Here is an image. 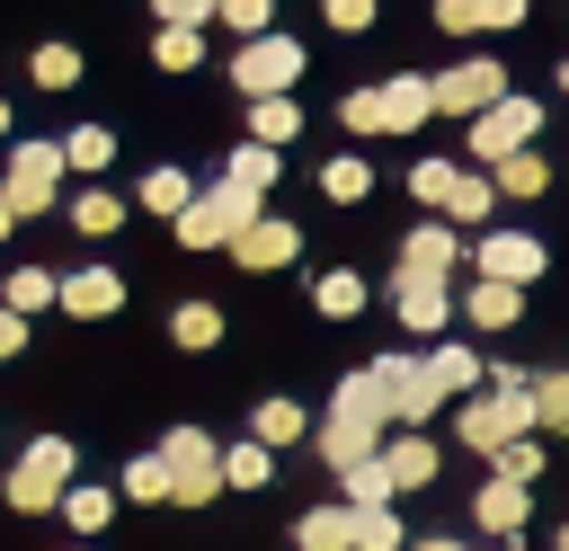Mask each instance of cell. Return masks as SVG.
Returning a JSON list of instances; mask_svg holds the SVG:
<instances>
[{"mask_svg": "<svg viewBox=\"0 0 569 551\" xmlns=\"http://www.w3.org/2000/svg\"><path fill=\"white\" fill-rule=\"evenodd\" d=\"M471 515H480V533H516L525 515H533V489H516V480H480V498H471Z\"/></svg>", "mask_w": 569, "mask_h": 551, "instance_id": "cell-21", "label": "cell"}, {"mask_svg": "<svg viewBox=\"0 0 569 551\" xmlns=\"http://www.w3.org/2000/svg\"><path fill=\"white\" fill-rule=\"evenodd\" d=\"M116 498H133V507H160V498H169V462H160V453H133V462L116 471Z\"/></svg>", "mask_w": 569, "mask_h": 551, "instance_id": "cell-35", "label": "cell"}, {"mask_svg": "<svg viewBox=\"0 0 569 551\" xmlns=\"http://www.w3.org/2000/svg\"><path fill=\"white\" fill-rule=\"evenodd\" d=\"M516 311H525L516 284H489V276H480V284L462 293V320H471V329H516Z\"/></svg>", "mask_w": 569, "mask_h": 551, "instance_id": "cell-27", "label": "cell"}, {"mask_svg": "<svg viewBox=\"0 0 569 551\" xmlns=\"http://www.w3.org/2000/svg\"><path fill=\"white\" fill-rule=\"evenodd\" d=\"M62 311L71 320H116L124 311V276L116 267H71L62 276Z\"/></svg>", "mask_w": 569, "mask_h": 551, "instance_id": "cell-14", "label": "cell"}, {"mask_svg": "<svg viewBox=\"0 0 569 551\" xmlns=\"http://www.w3.org/2000/svg\"><path fill=\"white\" fill-rule=\"evenodd\" d=\"M107 160H116V124H71V133H62V169L107 178Z\"/></svg>", "mask_w": 569, "mask_h": 551, "instance_id": "cell-29", "label": "cell"}, {"mask_svg": "<svg viewBox=\"0 0 569 551\" xmlns=\"http://www.w3.org/2000/svg\"><path fill=\"white\" fill-rule=\"evenodd\" d=\"M453 427H462V444L471 453H507V444H525L533 435V373L525 364H489V391H471L462 409H453Z\"/></svg>", "mask_w": 569, "mask_h": 551, "instance_id": "cell-1", "label": "cell"}, {"mask_svg": "<svg viewBox=\"0 0 569 551\" xmlns=\"http://www.w3.org/2000/svg\"><path fill=\"white\" fill-rule=\"evenodd\" d=\"M71 551H89V542H71Z\"/></svg>", "mask_w": 569, "mask_h": 551, "instance_id": "cell-56", "label": "cell"}, {"mask_svg": "<svg viewBox=\"0 0 569 551\" xmlns=\"http://www.w3.org/2000/svg\"><path fill=\"white\" fill-rule=\"evenodd\" d=\"M222 178H231V187H249V196H267V187L284 178V151H267V142H231Z\"/></svg>", "mask_w": 569, "mask_h": 551, "instance_id": "cell-26", "label": "cell"}, {"mask_svg": "<svg viewBox=\"0 0 569 551\" xmlns=\"http://www.w3.org/2000/svg\"><path fill=\"white\" fill-rule=\"evenodd\" d=\"M533 427L569 435V373H533Z\"/></svg>", "mask_w": 569, "mask_h": 551, "instance_id": "cell-39", "label": "cell"}, {"mask_svg": "<svg viewBox=\"0 0 569 551\" xmlns=\"http://www.w3.org/2000/svg\"><path fill=\"white\" fill-rule=\"evenodd\" d=\"M133 204H142V213H160V222H178V213L196 204V178L160 160V169H142V187H133Z\"/></svg>", "mask_w": 569, "mask_h": 551, "instance_id": "cell-22", "label": "cell"}, {"mask_svg": "<svg viewBox=\"0 0 569 551\" xmlns=\"http://www.w3.org/2000/svg\"><path fill=\"white\" fill-rule=\"evenodd\" d=\"M44 302H62V276H53V267H9V276H0V311L36 320Z\"/></svg>", "mask_w": 569, "mask_h": 551, "instance_id": "cell-23", "label": "cell"}, {"mask_svg": "<svg viewBox=\"0 0 569 551\" xmlns=\"http://www.w3.org/2000/svg\"><path fill=\"white\" fill-rule=\"evenodd\" d=\"M427 116H436V80H427V71L382 80V133H418Z\"/></svg>", "mask_w": 569, "mask_h": 551, "instance_id": "cell-17", "label": "cell"}, {"mask_svg": "<svg viewBox=\"0 0 569 551\" xmlns=\"http://www.w3.org/2000/svg\"><path fill=\"white\" fill-rule=\"evenodd\" d=\"M560 551H569V524H560Z\"/></svg>", "mask_w": 569, "mask_h": 551, "instance_id": "cell-55", "label": "cell"}, {"mask_svg": "<svg viewBox=\"0 0 569 551\" xmlns=\"http://www.w3.org/2000/svg\"><path fill=\"white\" fill-rule=\"evenodd\" d=\"M365 373H373V391H382V418H391L400 435H427V418L445 409L436 382H427V355H373Z\"/></svg>", "mask_w": 569, "mask_h": 551, "instance_id": "cell-5", "label": "cell"}, {"mask_svg": "<svg viewBox=\"0 0 569 551\" xmlns=\"http://www.w3.org/2000/svg\"><path fill=\"white\" fill-rule=\"evenodd\" d=\"M160 9V27H187V36H204V18H222V0H151Z\"/></svg>", "mask_w": 569, "mask_h": 551, "instance_id": "cell-46", "label": "cell"}, {"mask_svg": "<svg viewBox=\"0 0 569 551\" xmlns=\"http://www.w3.org/2000/svg\"><path fill=\"white\" fill-rule=\"evenodd\" d=\"M338 124L347 133H382V89H347L338 98Z\"/></svg>", "mask_w": 569, "mask_h": 551, "instance_id": "cell-44", "label": "cell"}, {"mask_svg": "<svg viewBox=\"0 0 569 551\" xmlns=\"http://www.w3.org/2000/svg\"><path fill=\"white\" fill-rule=\"evenodd\" d=\"M27 71H36V89H71L80 80V44H36Z\"/></svg>", "mask_w": 569, "mask_h": 551, "instance_id": "cell-40", "label": "cell"}, {"mask_svg": "<svg viewBox=\"0 0 569 551\" xmlns=\"http://www.w3.org/2000/svg\"><path fill=\"white\" fill-rule=\"evenodd\" d=\"M365 302H373V284H365L356 267H320V276H311V311H320V320H356Z\"/></svg>", "mask_w": 569, "mask_h": 551, "instance_id": "cell-19", "label": "cell"}, {"mask_svg": "<svg viewBox=\"0 0 569 551\" xmlns=\"http://www.w3.org/2000/svg\"><path fill=\"white\" fill-rule=\"evenodd\" d=\"M293 551H356V507H347V498L302 507V515H293Z\"/></svg>", "mask_w": 569, "mask_h": 551, "instance_id": "cell-18", "label": "cell"}, {"mask_svg": "<svg viewBox=\"0 0 569 551\" xmlns=\"http://www.w3.org/2000/svg\"><path fill=\"white\" fill-rule=\"evenodd\" d=\"M409 551H471V542H453V533H427V542H409Z\"/></svg>", "mask_w": 569, "mask_h": 551, "instance_id": "cell-51", "label": "cell"}, {"mask_svg": "<svg viewBox=\"0 0 569 551\" xmlns=\"http://www.w3.org/2000/svg\"><path fill=\"white\" fill-rule=\"evenodd\" d=\"M258 213H267V196H249V187L213 178V187H196V204L178 213V249H231Z\"/></svg>", "mask_w": 569, "mask_h": 551, "instance_id": "cell-4", "label": "cell"}, {"mask_svg": "<svg viewBox=\"0 0 569 551\" xmlns=\"http://www.w3.org/2000/svg\"><path fill=\"white\" fill-rule=\"evenodd\" d=\"M27 338H36V329H27V320H18V311H0V364H9V355H18V347H27Z\"/></svg>", "mask_w": 569, "mask_h": 551, "instance_id": "cell-50", "label": "cell"}, {"mask_svg": "<svg viewBox=\"0 0 569 551\" xmlns=\"http://www.w3.org/2000/svg\"><path fill=\"white\" fill-rule=\"evenodd\" d=\"M498 98H507V62H498V53H462L453 71H436V116H462V124H480Z\"/></svg>", "mask_w": 569, "mask_h": 551, "instance_id": "cell-9", "label": "cell"}, {"mask_svg": "<svg viewBox=\"0 0 569 551\" xmlns=\"http://www.w3.org/2000/svg\"><path fill=\"white\" fill-rule=\"evenodd\" d=\"M293 133H302V107H293V98H258V107H249V142H267V151H284Z\"/></svg>", "mask_w": 569, "mask_h": 551, "instance_id": "cell-31", "label": "cell"}, {"mask_svg": "<svg viewBox=\"0 0 569 551\" xmlns=\"http://www.w3.org/2000/svg\"><path fill=\"white\" fill-rule=\"evenodd\" d=\"M320 18H329L338 36H365V27H373V0H320Z\"/></svg>", "mask_w": 569, "mask_h": 551, "instance_id": "cell-47", "label": "cell"}, {"mask_svg": "<svg viewBox=\"0 0 569 551\" xmlns=\"http://www.w3.org/2000/svg\"><path fill=\"white\" fill-rule=\"evenodd\" d=\"M391 311H400V329H409V338H436V329L453 320V293H445V284H427V276H391Z\"/></svg>", "mask_w": 569, "mask_h": 551, "instance_id": "cell-15", "label": "cell"}, {"mask_svg": "<svg viewBox=\"0 0 569 551\" xmlns=\"http://www.w3.org/2000/svg\"><path fill=\"white\" fill-rule=\"evenodd\" d=\"M471 267H480L489 284H516V293H525V284H533V276L551 267V249H542L533 231H480V249H471Z\"/></svg>", "mask_w": 569, "mask_h": 551, "instance_id": "cell-11", "label": "cell"}, {"mask_svg": "<svg viewBox=\"0 0 569 551\" xmlns=\"http://www.w3.org/2000/svg\"><path fill=\"white\" fill-rule=\"evenodd\" d=\"M71 471H80L71 435H36V444L9 462V480H0L9 515H62V498H71Z\"/></svg>", "mask_w": 569, "mask_h": 551, "instance_id": "cell-3", "label": "cell"}, {"mask_svg": "<svg viewBox=\"0 0 569 551\" xmlns=\"http://www.w3.org/2000/svg\"><path fill=\"white\" fill-rule=\"evenodd\" d=\"M533 133H542V107L507 89V98H498V107H489V116L471 124V169L489 178L498 160H516V151H533Z\"/></svg>", "mask_w": 569, "mask_h": 551, "instance_id": "cell-10", "label": "cell"}, {"mask_svg": "<svg viewBox=\"0 0 569 551\" xmlns=\"http://www.w3.org/2000/svg\"><path fill=\"white\" fill-rule=\"evenodd\" d=\"M169 338H178L187 355H204V347H222V311H213V302H178V311H169Z\"/></svg>", "mask_w": 569, "mask_h": 551, "instance_id": "cell-33", "label": "cell"}, {"mask_svg": "<svg viewBox=\"0 0 569 551\" xmlns=\"http://www.w3.org/2000/svg\"><path fill=\"white\" fill-rule=\"evenodd\" d=\"M382 391H373V373H347L338 391H329V418L311 427V444H320V462L329 471H356V462H373L382 453Z\"/></svg>", "mask_w": 569, "mask_h": 551, "instance_id": "cell-2", "label": "cell"}, {"mask_svg": "<svg viewBox=\"0 0 569 551\" xmlns=\"http://www.w3.org/2000/svg\"><path fill=\"white\" fill-rule=\"evenodd\" d=\"M489 213H498V187H489L480 169H462V187H453V204H445V222H453V231H471V222H489Z\"/></svg>", "mask_w": 569, "mask_h": 551, "instance_id": "cell-37", "label": "cell"}, {"mask_svg": "<svg viewBox=\"0 0 569 551\" xmlns=\"http://www.w3.org/2000/svg\"><path fill=\"white\" fill-rule=\"evenodd\" d=\"M489 187H498V204H533V196L551 187V160H542V151H516V160L489 169Z\"/></svg>", "mask_w": 569, "mask_h": 551, "instance_id": "cell-24", "label": "cell"}, {"mask_svg": "<svg viewBox=\"0 0 569 551\" xmlns=\"http://www.w3.org/2000/svg\"><path fill=\"white\" fill-rule=\"evenodd\" d=\"M62 142H9V169H0V196H9V213L27 222V213H44V204H62Z\"/></svg>", "mask_w": 569, "mask_h": 551, "instance_id": "cell-7", "label": "cell"}, {"mask_svg": "<svg viewBox=\"0 0 569 551\" xmlns=\"http://www.w3.org/2000/svg\"><path fill=\"white\" fill-rule=\"evenodd\" d=\"M320 196H329V204H365V196H373V169H365L356 151H338V160H320Z\"/></svg>", "mask_w": 569, "mask_h": 551, "instance_id": "cell-32", "label": "cell"}, {"mask_svg": "<svg viewBox=\"0 0 569 551\" xmlns=\"http://www.w3.org/2000/svg\"><path fill=\"white\" fill-rule=\"evenodd\" d=\"M445 267H462V231L427 213V222L400 240V267H391V276H427V284H445Z\"/></svg>", "mask_w": 569, "mask_h": 551, "instance_id": "cell-13", "label": "cell"}, {"mask_svg": "<svg viewBox=\"0 0 569 551\" xmlns=\"http://www.w3.org/2000/svg\"><path fill=\"white\" fill-rule=\"evenodd\" d=\"M453 187H462V169H453V160H418V169H409V196H418V204H427L436 222H445V204H453Z\"/></svg>", "mask_w": 569, "mask_h": 551, "instance_id": "cell-36", "label": "cell"}, {"mask_svg": "<svg viewBox=\"0 0 569 551\" xmlns=\"http://www.w3.org/2000/svg\"><path fill=\"white\" fill-rule=\"evenodd\" d=\"M151 62H160V71H196V62H204V36H187V27H160V36H151Z\"/></svg>", "mask_w": 569, "mask_h": 551, "instance_id": "cell-41", "label": "cell"}, {"mask_svg": "<svg viewBox=\"0 0 569 551\" xmlns=\"http://www.w3.org/2000/svg\"><path fill=\"white\" fill-rule=\"evenodd\" d=\"M9 231H18V213H9V196H0V240H9Z\"/></svg>", "mask_w": 569, "mask_h": 551, "instance_id": "cell-52", "label": "cell"}, {"mask_svg": "<svg viewBox=\"0 0 569 551\" xmlns=\"http://www.w3.org/2000/svg\"><path fill=\"white\" fill-rule=\"evenodd\" d=\"M471 27H525V0H471Z\"/></svg>", "mask_w": 569, "mask_h": 551, "instance_id": "cell-48", "label": "cell"}, {"mask_svg": "<svg viewBox=\"0 0 569 551\" xmlns=\"http://www.w3.org/2000/svg\"><path fill=\"white\" fill-rule=\"evenodd\" d=\"M356 551H409L400 515H391V507H365V515H356Z\"/></svg>", "mask_w": 569, "mask_h": 551, "instance_id": "cell-42", "label": "cell"}, {"mask_svg": "<svg viewBox=\"0 0 569 551\" xmlns=\"http://www.w3.org/2000/svg\"><path fill=\"white\" fill-rule=\"evenodd\" d=\"M267 480H276V453L267 444H249V435L222 444V489H267Z\"/></svg>", "mask_w": 569, "mask_h": 551, "instance_id": "cell-34", "label": "cell"}, {"mask_svg": "<svg viewBox=\"0 0 569 551\" xmlns=\"http://www.w3.org/2000/svg\"><path fill=\"white\" fill-rule=\"evenodd\" d=\"M427 382H436V400H471V391H489V364L462 338H436L427 347Z\"/></svg>", "mask_w": 569, "mask_h": 551, "instance_id": "cell-16", "label": "cell"}, {"mask_svg": "<svg viewBox=\"0 0 569 551\" xmlns=\"http://www.w3.org/2000/svg\"><path fill=\"white\" fill-rule=\"evenodd\" d=\"M222 258H231L240 276H276V267H293V258H302V231H293L284 213H258V222H249Z\"/></svg>", "mask_w": 569, "mask_h": 551, "instance_id": "cell-12", "label": "cell"}, {"mask_svg": "<svg viewBox=\"0 0 569 551\" xmlns=\"http://www.w3.org/2000/svg\"><path fill=\"white\" fill-rule=\"evenodd\" d=\"M107 515H116V489H107V480H71V498H62V524L89 542V533H107Z\"/></svg>", "mask_w": 569, "mask_h": 551, "instance_id": "cell-28", "label": "cell"}, {"mask_svg": "<svg viewBox=\"0 0 569 551\" xmlns=\"http://www.w3.org/2000/svg\"><path fill=\"white\" fill-rule=\"evenodd\" d=\"M0 142H9V98H0Z\"/></svg>", "mask_w": 569, "mask_h": 551, "instance_id": "cell-54", "label": "cell"}, {"mask_svg": "<svg viewBox=\"0 0 569 551\" xmlns=\"http://www.w3.org/2000/svg\"><path fill=\"white\" fill-rule=\"evenodd\" d=\"M222 27L240 44H258V36H276V0H222Z\"/></svg>", "mask_w": 569, "mask_h": 551, "instance_id": "cell-43", "label": "cell"}, {"mask_svg": "<svg viewBox=\"0 0 569 551\" xmlns=\"http://www.w3.org/2000/svg\"><path fill=\"white\" fill-rule=\"evenodd\" d=\"M382 471H391V489H427L436 480V444L427 435H382Z\"/></svg>", "mask_w": 569, "mask_h": 551, "instance_id": "cell-25", "label": "cell"}, {"mask_svg": "<svg viewBox=\"0 0 569 551\" xmlns=\"http://www.w3.org/2000/svg\"><path fill=\"white\" fill-rule=\"evenodd\" d=\"M498 480L533 489V480H542V444H533V435H525V444H507V453H498Z\"/></svg>", "mask_w": 569, "mask_h": 551, "instance_id": "cell-45", "label": "cell"}, {"mask_svg": "<svg viewBox=\"0 0 569 551\" xmlns=\"http://www.w3.org/2000/svg\"><path fill=\"white\" fill-rule=\"evenodd\" d=\"M338 489H347V507H356V515L400 498V489H391V471H382V453H373V462H356V471H338Z\"/></svg>", "mask_w": 569, "mask_h": 551, "instance_id": "cell-38", "label": "cell"}, {"mask_svg": "<svg viewBox=\"0 0 569 551\" xmlns=\"http://www.w3.org/2000/svg\"><path fill=\"white\" fill-rule=\"evenodd\" d=\"M436 27L445 36H471V0H436Z\"/></svg>", "mask_w": 569, "mask_h": 551, "instance_id": "cell-49", "label": "cell"}, {"mask_svg": "<svg viewBox=\"0 0 569 551\" xmlns=\"http://www.w3.org/2000/svg\"><path fill=\"white\" fill-rule=\"evenodd\" d=\"M302 435H311V409H302V400H258V409H249V444L284 453V444H302Z\"/></svg>", "mask_w": 569, "mask_h": 551, "instance_id": "cell-20", "label": "cell"}, {"mask_svg": "<svg viewBox=\"0 0 569 551\" xmlns=\"http://www.w3.org/2000/svg\"><path fill=\"white\" fill-rule=\"evenodd\" d=\"M124 213H133V196H107V187H89V196H71V231H89V240H107V231H124Z\"/></svg>", "mask_w": 569, "mask_h": 551, "instance_id": "cell-30", "label": "cell"}, {"mask_svg": "<svg viewBox=\"0 0 569 551\" xmlns=\"http://www.w3.org/2000/svg\"><path fill=\"white\" fill-rule=\"evenodd\" d=\"M302 62H311V53H302L293 36H258V44H240V53H231V89H240L249 107H258V98H293Z\"/></svg>", "mask_w": 569, "mask_h": 551, "instance_id": "cell-8", "label": "cell"}, {"mask_svg": "<svg viewBox=\"0 0 569 551\" xmlns=\"http://www.w3.org/2000/svg\"><path fill=\"white\" fill-rule=\"evenodd\" d=\"M560 98H569V53H560Z\"/></svg>", "mask_w": 569, "mask_h": 551, "instance_id": "cell-53", "label": "cell"}, {"mask_svg": "<svg viewBox=\"0 0 569 551\" xmlns=\"http://www.w3.org/2000/svg\"><path fill=\"white\" fill-rule=\"evenodd\" d=\"M151 453L169 462V498H178V507H213V489H222V444H213L204 427H169Z\"/></svg>", "mask_w": 569, "mask_h": 551, "instance_id": "cell-6", "label": "cell"}]
</instances>
